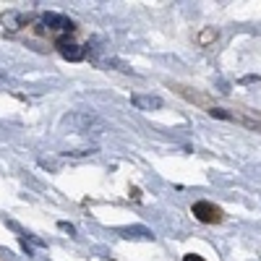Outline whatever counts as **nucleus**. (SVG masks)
Wrapping results in <instances>:
<instances>
[{
	"instance_id": "obj_11",
	"label": "nucleus",
	"mask_w": 261,
	"mask_h": 261,
	"mask_svg": "<svg viewBox=\"0 0 261 261\" xmlns=\"http://www.w3.org/2000/svg\"><path fill=\"white\" fill-rule=\"evenodd\" d=\"M258 81V76H243L241 79V84H256Z\"/></svg>"
},
{
	"instance_id": "obj_1",
	"label": "nucleus",
	"mask_w": 261,
	"mask_h": 261,
	"mask_svg": "<svg viewBox=\"0 0 261 261\" xmlns=\"http://www.w3.org/2000/svg\"><path fill=\"white\" fill-rule=\"evenodd\" d=\"M37 29H39V32H63V37H68L76 27H73V21H71L68 16H60V13H45V16H39Z\"/></svg>"
},
{
	"instance_id": "obj_2",
	"label": "nucleus",
	"mask_w": 261,
	"mask_h": 261,
	"mask_svg": "<svg viewBox=\"0 0 261 261\" xmlns=\"http://www.w3.org/2000/svg\"><path fill=\"white\" fill-rule=\"evenodd\" d=\"M191 212H193L196 220L204 222V225H217V222H222V212H220V206H214V204H209V201H196Z\"/></svg>"
},
{
	"instance_id": "obj_3",
	"label": "nucleus",
	"mask_w": 261,
	"mask_h": 261,
	"mask_svg": "<svg viewBox=\"0 0 261 261\" xmlns=\"http://www.w3.org/2000/svg\"><path fill=\"white\" fill-rule=\"evenodd\" d=\"M55 47H58L60 58L73 60V63H76V60H84V55H86V50H84L81 45H76L71 37H58V39H55Z\"/></svg>"
},
{
	"instance_id": "obj_4",
	"label": "nucleus",
	"mask_w": 261,
	"mask_h": 261,
	"mask_svg": "<svg viewBox=\"0 0 261 261\" xmlns=\"http://www.w3.org/2000/svg\"><path fill=\"white\" fill-rule=\"evenodd\" d=\"M63 125L76 128V130H89V128H99V125H102V120H99V118H94V115L73 113V115H65V118H63Z\"/></svg>"
},
{
	"instance_id": "obj_6",
	"label": "nucleus",
	"mask_w": 261,
	"mask_h": 261,
	"mask_svg": "<svg viewBox=\"0 0 261 261\" xmlns=\"http://www.w3.org/2000/svg\"><path fill=\"white\" fill-rule=\"evenodd\" d=\"M130 105L139 107V110H160L162 99L160 97H151V94H134V97H130Z\"/></svg>"
},
{
	"instance_id": "obj_5",
	"label": "nucleus",
	"mask_w": 261,
	"mask_h": 261,
	"mask_svg": "<svg viewBox=\"0 0 261 261\" xmlns=\"http://www.w3.org/2000/svg\"><path fill=\"white\" fill-rule=\"evenodd\" d=\"M27 24H29V16L21 13V11H6V13H0V27H3L6 32H18V29H24Z\"/></svg>"
},
{
	"instance_id": "obj_7",
	"label": "nucleus",
	"mask_w": 261,
	"mask_h": 261,
	"mask_svg": "<svg viewBox=\"0 0 261 261\" xmlns=\"http://www.w3.org/2000/svg\"><path fill=\"white\" fill-rule=\"evenodd\" d=\"M125 238H151V232L146 230V227H123L120 230Z\"/></svg>"
},
{
	"instance_id": "obj_8",
	"label": "nucleus",
	"mask_w": 261,
	"mask_h": 261,
	"mask_svg": "<svg viewBox=\"0 0 261 261\" xmlns=\"http://www.w3.org/2000/svg\"><path fill=\"white\" fill-rule=\"evenodd\" d=\"M209 115H212V118H222V120H232V115H230L227 110H222V107H212Z\"/></svg>"
},
{
	"instance_id": "obj_10",
	"label": "nucleus",
	"mask_w": 261,
	"mask_h": 261,
	"mask_svg": "<svg viewBox=\"0 0 261 261\" xmlns=\"http://www.w3.org/2000/svg\"><path fill=\"white\" fill-rule=\"evenodd\" d=\"M183 261H206V258H201L199 253H186V256H183Z\"/></svg>"
},
{
	"instance_id": "obj_9",
	"label": "nucleus",
	"mask_w": 261,
	"mask_h": 261,
	"mask_svg": "<svg viewBox=\"0 0 261 261\" xmlns=\"http://www.w3.org/2000/svg\"><path fill=\"white\" fill-rule=\"evenodd\" d=\"M58 227H60V230H65V232H68V235H76L73 225H68V222H58Z\"/></svg>"
}]
</instances>
